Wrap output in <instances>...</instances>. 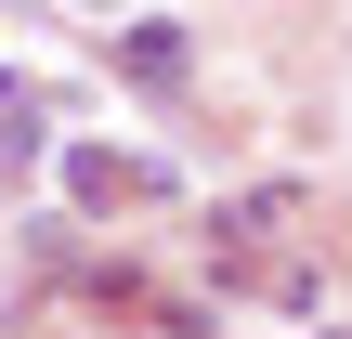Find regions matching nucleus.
<instances>
[{
	"label": "nucleus",
	"instance_id": "f257e3e1",
	"mask_svg": "<svg viewBox=\"0 0 352 339\" xmlns=\"http://www.w3.org/2000/svg\"><path fill=\"white\" fill-rule=\"evenodd\" d=\"M118 65H131L144 91H183V65H196V52H183V26H131V39H118Z\"/></svg>",
	"mask_w": 352,
	"mask_h": 339
},
{
	"label": "nucleus",
	"instance_id": "f03ea898",
	"mask_svg": "<svg viewBox=\"0 0 352 339\" xmlns=\"http://www.w3.org/2000/svg\"><path fill=\"white\" fill-rule=\"evenodd\" d=\"M0 157H39V91L0 78Z\"/></svg>",
	"mask_w": 352,
	"mask_h": 339
},
{
	"label": "nucleus",
	"instance_id": "7ed1b4c3",
	"mask_svg": "<svg viewBox=\"0 0 352 339\" xmlns=\"http://www.w3.org/2000/svg\"><path fill=\"white\" fill-rule=\"evenodd\" d=\"M314 339H352V327H314Z\"/></svg>",
	"mask_w": 352,
	"mask_h": 339
}]
</instances>
